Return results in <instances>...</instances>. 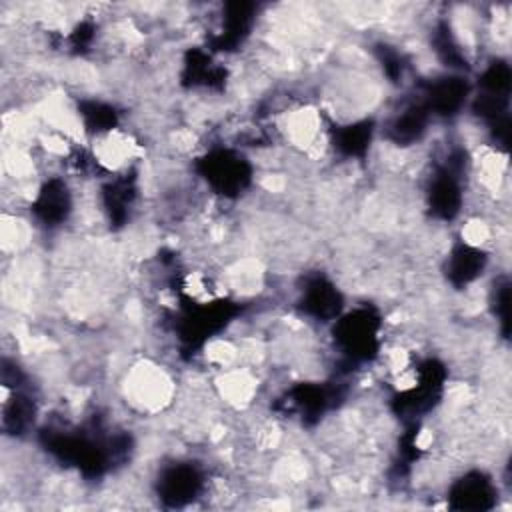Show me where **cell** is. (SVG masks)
Masks as SVG:
<instances>
[{"label": "cell", "mask_w": 512, "mask_h": 512, "mask_svg": "<svg viewBox=\"0 0 512 512\" xmlns=\"http://www.w3.org/2000/svg\"><path fill=\"white\" fill-rule=\"evenodd\" d=\"M334 340L350 362L370 360L376 356L380 344V318L368 308L338 316L334 324Z\"/></svg>", "instance_id": "6da1fadb"}, {"label": "cell", "mask_w": 512, "mask_h": 512, "mask_svg": "<svg viewBox=\"0 0 512 512\" xmlns=\"http://www.w3.org/2000/svg\"><path fill=\"white\" fill-rule=\"evenodd\" d=\"M198 170L206 184L224 198H234L242 194L252 182L250 162L228 148L210 150L198 162Z\"/></svg>", "instance_id": "7a4b0ae2"}, {"label": "cell", "mask_w": 512, "mask_h": 512, "mask_svg": "<svg viewBox=\"0 0 512 512\" xmlns=\"http://www.w3.org/2000/svg\"><path fill=\"white\" fill-rule=\"evenodd\" d=\"M156 492L166 506H184L204 492V474L192 462H174L162 468Z\"/></svg>", "instance_id": "3957f363"}, {"label": "cell", "mask_w": 512, "mask_h": 512, "mask_svg": "<svg viewBox=\"0 0 512 512\" xmlns=\"http://www.w3.org/2000/svg\"><path fill=\"white\" fill-rule=\"evenodd\" d=\"M468 94H470V86L464 76L444 74L426 84L422 104L428 108L432 116L452 118L464 108Z\"/></svg>", "instance_id": "277c9868"}, {"label": "cell", "mask_w": 512, "mask_h": 512, "mask_svg": "<svg viewBox=\"0 0 512 512\" xmlns=\"http://www.w3.org/2000/svg\"><path fill=\"white\" fill-rule=\"evenodd\" d=\"M496 486L484 472H468L448 490V506L454 510H490L496 504Z\"/></svg>", "instance_id": "5b68a950"}, {"label": "cell", "mask_w": 512, "mask_h": 512, "mask_svg": "<svg viewBox=\"0 0 512 512\" xmlns=\"http://www.w3.org/2000/svg\"><path fill=\"white\" fill-rule=\"evenodd\" d=\"M32 212L38 222L48 228L66 222L72 212V194L68 184L60 178L46 180L32 200Z\"/></svg>", "instance_id": "8992f818"}, {"label": "cell", "mask_w": 512, "mask_h": 512, "mask_svg": "<svg viewBox=\"0 0 512 512\" xmlns=\"http://www.w3.org/2000/svg\"><path fill=\"white\" fill-rule=\"evenodd\" d=\"M300 308L304 314L320 322L336 320L342 310V294L328 278L314 276L302 288Z\"/></svg>", "instance_id": "52a82bcc"}, {"label": "cell", "mask_w": 512, "mask_h": 512, "mask_svg": "<svg viewBox=\"0 0 512 512\" xmlns=\"http://www.w3.org/2000/svg\"><path fill=\"white\" fill-rule=\"evenodd\" d=\"M486 262L488 256L480 246L462 242L454 246L446 258V278L454 288H466L478 276H482Z\"/></svg>", "instance_id": "ba28073f"}, {"label": "cell", "mask_w": 512, "mask_h": 512, "mask_svg": "<svg viewBox=\"0 0 512 512\" xmlns=\"http://www.w3.org/2000/svg\"><path fill=\"white\" fill-rule=\"evenodd\" d=\"M430 116L432 114L422 104V100L410 102L400 112H396L386 124V138L396 146H410L426 134Z\"/></svg>", "instance_id": "9c48e42d"}, {"label": "cell", "mask_w": 512, "mask_h": 512, "mask_svg": "<svg viewBox=\"0 0 512 512\" xmlns=\"http://www.w3.org/2000/svg\"><path fill=\"white\" fill-rule=\"evenodd\" d=\"M372 134H374L372 120H358V122L340 126L334 132V148L348 158H362L368 152Z\"/></svg>", "instance_id": "30bf717a"}, {"label": "cell", "mask_w": 512, "mask_h": 512, "mask_svg": "<svg viewBox=\"0 0 512 512\" xmlns=\"http://www.w3.org/2000/svg\"><path fill=\"white\" fill-rule=\"evenodd\" d=\"M34 420V402L28 394L14 390L12 400L4 408V426L14 434H22Z\"/></svg>", "instance_id": "8fae6325"}, {"label": "cell", "mask_w": 512, "mask_h": 512, "mask_svg": "<svg viewBox=\"0 0 512 512\" xmlns=\"http://www.w3.org/2000/svg\"><path fill=\"white\" fill-rule=\"evenodd\" d=\"M80 116L84 122V128L92 134H102V132H110L116 128L118 122V114L112 106L92 100V102H82L80 108Z\"/></svg>", "instance_id": "7c38bea8"}]
</instances>
